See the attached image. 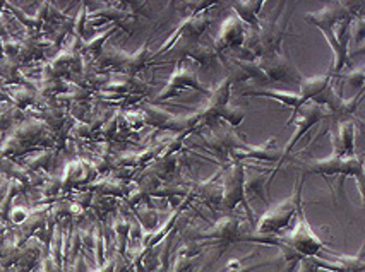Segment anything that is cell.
<instances>
[{
	"instance_id": "cell-17",
	"label": "cell",
	"mask_w": 365,
	"mask_h": 272,
	"mask_svg": "<svg viewBox=\"0 0 365 272\" xmlns=\"http://www.w3.org/2000/svg\"><path fill=\"white\" fill-rule=\"evenodd\" d=\"M355 134H357L355 120L334 122V129L331 132V144H333L331 155L338 156V158H350V156H355Z\"/></svg>"
},
{
	"instance_id": "cell-21",
	"label": "cell",
	"mask_w": 365,
	"mask_h": 272,
	"mask_svg": "<svg viewBox=\"0 0 365 272\" xmlns=\"http://www.w3.org/2000/svg\"><path fill=\"white\" fill-rule=\"evenodd\" d=\"M271 171H254V173H247L245 170V182H244V189L245 195H256L259 197L263 202H270V197H268V187L271 185Z\"/></svg>"
},
{
	"instance_id": "cell-20",
	"label": "cell",
	"mask_w": 365,
	"mask_h": 272,
	"mask_svg": "<svg viewBox=\"0 0 365 272\" xmlns=\"http://www.w3.org/2000/svg\"><path fill=\"white\" fill-rule=\"evenodd\" d=\"M230 7L233 9V14L240 19L242 22L245 24V28L251 29V31H256L259 29L261 26V9L264 7L263 0H257V2H230Z\"/></svg>"
},
{
	"instance_id": "cell-1",
	"label": "cell",
	"mask_w": 365,
	"mask_h": 272,
	"mask_svg": "<svg viewBox=\"0 0 365 272\" xmlns=\"http://www.w3.org/2000/svg\"><path fill=\"white\" fill-rule=\"evenodd\" d=\"M302 176L307 175H321L326 180L331 176H341V187L345 178H353L359 187L360 197L364 201V159L360 156H350V158H338V156H328L322 159H302L301 161Z\"/></svg>"
},
{
	"instance_id": "cell-12",
	"label": "cell",
	"mask_w": 365,
	"mask_h": 272,
	"mask_svg": "<svg viewBox=\"0 0 365 272\" xmlns=\"http://www.w3.org/2000/svg\"><path fill=\"white\" fill-rule=\"evenodd\" d=\"M256 62L266 76L268 83L285 84L288 91H297L298 86H301L303 76L283 52L275 53L271 57H264V59L256 60Z\"/></svg>"
},
{
	"instance_id": "cell-22",
	"label": "cell",
	"mask_w": 365,
	"mask_h": 272,
	"mask_svg": "<svg viewBox=\"0 0 365 272\" xmlns=\"http://www.w3.org/2000/svg\"><path fill=\"white\" fill-rule=\"evenodd\" d=\"M333 83L331 76L326 72L324 76H316V78H303L301 86H298L297 93L302 98L303 103L312 101L314 98L319 96L329 84Z\"/></svg>"
},
{
	"instance_id": "cell-4",
	"label": "cell",
	"mask_w": 365,
	"mask_h": 272,
	"mask_svg": "<svg viewBox=\"0 0 365 272\" xmlns=\"http://www.w3.org/2000/svg\"><path fill=\"white\" fill-rule=\"evenodd\" d=\"M245 170H247V163L244 161H233L225 168L221 175V210L225 214L235 213L237 208H242L247 214V220L252 224H256L254 213H252L251 206H249V199L245 195L244 182H245Z\"/></svg>"
},
{
	"instance_id": "cell-5",
	"label": "cell",
	"mask_w": 365,
	"mask_h": 272,
	"mask_svg": "<svg viewBox=\"0 0 365 272\" xmlns=\"http://www.w3.org/2000/svg\"><path fill=\"white\" fill-rule=\"evenodd\" d=\"M252 229L249 228L247 223L237 216L235 213L225 214L220 221H216L211 228L202 229L199 233H187V241H207V243L221 245L225 250L228 245L232 243H245V240L251 236Z\"/></svg>"
},
{
	"instance_id": "cell-16",
	"label": "cell",
	"mask_w": 365,
	"mask_h": 272,
	"mask_svg": "<svg viewBox=\"0 0 365 272\" xmlns=\"http://www.w3.org/2000/svg\"><path fill=\"white\" fill-rule=\"evenodd\" d=\"M245 38H247V28L244 22L238 19L235 14H230L228 17L220 24L216 36L211 41L218 55L223 57V52L226 50H237L244 45Z\"/></svg>"
},
{
	"instance_id": "cell-3",
	"label": "cell",
	"mask_w": 365,
	"mask_h": 272,
	"mask_svg": "<svg viewBox=\"0 0 365 272\" xmlns=\"http://www.w3.org/2000/svg\"><path fill=\"white\" fill-rule=\"evenodd\" d=\"M220 6L221 3L218 2H205V6L187 14V16L177 24L174 31L168 34L165 43L158 48V52L149 55V65L153 64L155 59L165 55V53L174 47L175 43H179L180 40H201L207 31V28L213 24V10L218 9Z\"/></svg>"
},
{
	"instance_id": "cell-23",
	"label": "cell",
	"mask_w": 365,
	"mask_h": 272,
	"mask_svg": "<svg viewBox=\"0 0 365 272\" xmlns=\"http://www.w3.org/2000/svg\"><path fill=\"white\" fill-rule=\"evenodd\" d=\"M132 214H134V217L137 220V223L141 224V228H143L144 235H149V233L156 231V229H158L161 226L160 209L153 208L151 202H148V204H141V206H137V208H134Z\"/></svg>"
},
{
	"instance_id": "cell-18",
	"label": "cell",
	"mask_w": 365,
	"mask_h": 272,
	"mask_svg": "<svg viewBox=\"0 0 365 272\" xmlns=\"http://www.w3.org/2000/svg\"><path fill=\"white\" fill-rule=\"evenodd\" d=\"M314 264L317 266L319 271L328 272H364L365 269V257H364V247L357 255H336L334 260H324L319 257H312Z\"/></svg>"
},
{
	"instance_id": "cell-6",
	"label": "cell",
	"mask_w": 365,
	"mask_h": 272,
	"mask_svg": "<svg viewBox=\"0 0 365 272\" xmlns=\"http://www.w3.org/2000/svg\"><path fill=\"white\" fill-rule=\"evenodd\" d=\"M295 217H297V221H295V226L290 231L280 233V235L273 236V238L290 247L291 250H295L302 257H317L319 252L329 250L324 241L319 238L317 233L314 231L309 221H307L305 213H303V204L301 206Z\"/></svg>"
},
{
	"instance_id": "cell-15",
	"label": "cell",
	"mask_w": 365,
	"mask_h": 272,
	"mask_svg": "<svg viewBox=\"0 0 365 272\" xmlns=\"http://www.w3.org/2000/svg\"><path fill=\"white\" fill-rule=\"evenodd\" d=\"M276 143L278 139L276 137H271L270 141L263 144H247L244 149H237L235 152H232L230 156V163L233 161H249V159H257V161H268V163H275V168L271 170V180L273 176L280 171L283 164V155L282 149L276 148Z\"/></svg>"
},
{
	"instance_id": "cell-25",
	"label": "cell",
	"mask_w": 365,
	"mask_h": 272,
	"mask_svg": "<svg viewBox=\"0 0 365 272\" xmlns=\"http://www.w3.org/2000/svg\"><path fill=\"white\" fill-rule=\"evenodd\" d=\"M365 40V16L359 14L350 22V41L359 52H362V43Z\"/></svg>"
},
{
	"instance_id": "cell-19",
	"label": "cell",
	"mask_w": 365,
	"mask_h": 272,
	"mask_svg": "<svg viewBox=\"0 0 365 272\" xmlns=\"http://www.w3.org/2000/svg\"><path fill=\"white\" fill-rule=\"evenodd\" d=\"M242 96H257V98H271L276 101L283 103L288 108H291V115H295L302 108L305 103L298 96L297 91H285V90H259V87H247L242 91Z\"/></svg>"
},
{
	"instance_id": "cell-28",
	"label": "cell",
	"mask_w": 365,
	"mask_h": 272,
	"mask_svg": "<svg viewBox=\"0 0 365 272\" xmlns=\"http://www.w3.org/2000/svg\"><path fill=\"white\" fill-rule=\"evenodd\" d=\"M288 272H321V271H319L316 264H314L312 257H302V259L298 260L297 266H295L294 269L288 271Z\"/></svg>"
},
{
	"instance_id": "cell-10",
	"label": "cell",
	"mask_w": 365,
	"mask_h": 272,
	"mask_svg": "<svg viewBox=\"0 0 365 272\" xmlns=\"http://www.w3.org/2000/svg\"><path fill=\"white\" fill-rule=\"evenodd\" d=\"M167 53H172V59L163 64L174 62V59L175 62L177 60H191V62L198 65V67L211 69L218 62H225L223 57L216 53L213 43L202 40V38L201 40H180L179 43H175ZM167 53H165V55H167Z\"/></svg>"
},
{
	"instance_id": "cell-11",
	"label": "cell",
	"mask_w": 365,
	"mask_h": 272,
	"mask_svg": "<svg viewBox=\"0 0 365 272\" xmlns=\"http://www.w3.org/2000/svg\"><path fill=\"white\" fill-rule=\"evenodd\" d=\"M362 2H328L322 9L305 14V21L314 24L319 31H333L340 22L362 14Z\"/></svg>"
},
{
	"instance_id": "cell-24",
	"label": "cell",
	"mask_w": 365,
	"mask_h": 272,
	"mask_svg": "<svg viewBox=\"0 0 365 272\" xmlns=\"http://www.w3.org/2000/svg\"><path fill=\"white\" fill-rule=\"evenodd\" d=\"M256 255H259V250L251 252V254L245 255L244 259H230L220 272H254L257 269H263V267L278 266V264H282V257H275V259L264 260V262L249 264V266H245V262H247V260L251 259V257H256Z\"/></svg>"
},
{
	"instance_id": "cell-14",
	"label": "cell",
	"mask_w": 365,
	"mask_h": 272,
	"mask_svg": "<svg viewBox=\"0 0 365 272\" xmlns=\"http://www.w3.org/2000/svg\"><path fill=\"white\" fill-rule=\"evenodd\" d=\"M232 87L233 83L232 79L226 76L225 79L214 87V91H211L209 96H207L206 103L202 106H199V110H195V118H198V127H195V132L201 130L202 127H214L220 120V115L223 106H226L230 103V94H232Z\"/></svg>"
},
{
	"instance_id": "cell-13",
	"label": "cell",
	"mask_w": 365,
	"mask_h": 272,
	"mask_svg": "<svg viewBox=\"0 0 365 272\" xmlns=\"http://www.w3.org/2000/svg\"><path fill=\"white\" fill-rule=\"evenodd\" d=\"M326 118H329L328 110H326L324 106L317 105V103H314V101L305 103V105H303L297 113L291 115L290 120H288V125L294 124L295 125V132L291 134V137H290V139H288V143L285 144V148L282 149L283 163H285L288 156H290L291 149L295 148V144H297L298 141H301L302 137L305 136V134L314 127V125L321 124V122L326 120Z\"/></svg>"
},
{
	"instance_id": "cell-2",
	"label": "cell",
	"mask_w": 365,
	"mask_h": 272,
	"mask_svg": "<svg viewBox=\"0 0 365 272\" xmlns=\"http://www.w3.org/2000/svg\"><path fill=\"white\" fill-rule=\"evenodd\" d=\"M303 182H305V176H301L298 182H295L294 194H291L290 197H287L285 201L273 206V208L268 209L266 213L257 220L252 236H276L290 226L302 206Z\"/></svg>"
},
{
	"instance_id": "cell-26",
	"label": "cell",
	"mask_w": 365,
	"mask_h": 272,
	"mask_svg": "<svg viewBox=\"0 0 365 272\" xmlns=\"http://www.w3.org/2000/svg\"><path fill=\"white\" fill-rule=\"evenodd\" d=\"M218 117H220V120L225 122L226 125H230L232 129H237L238 125L244 122L245 112L240 108V106H235V105H232V103H228L226 106H223Z\"/></svg>"
},
{
	"instance_id": "cell-7",
	"label": "cell",
	"mask_w": 365,
	"mask_h": 272,
	"mask_svg": "<svg viewBox=\"0 0 365 272\" xmlns=\"http://www.w3.org/2000/svg\"><path fill=\"white\" fill-rule=\"evenodd\" d=\"M184 90L199 91V93L207 94V96H209L211 93L206 86H202L201 79H199V67L195 64H192L191 60H177L174 72H172V76L168 78L163 90L148 103L156 105V103L167 101V99L177 96V94Z\"/></svg>"
},
{
	"instance_id": "cell-27",
	"label": "cell",
	"mask_w": 365,
	"mask_h": 272,
	"mask_svg": "<svg viewBox=\"0 0 365 272\" xmlns=\"http://www.w3.org/2000/svg\"><path fill=\"white\" fill-rule=\"evenodd\" d=\"M365 67L364 64H359L357 67H350V71L347 74H340L338 78L343 80V84H341V87L345 86V84H348V86L352 87H359V91L364 90V79H365Z\"/></svg>"
},
{
	"instance_id": "cell-8",
	"label": "cell",
	"mask_w": 365,
	"mask_h": 272,
	"mask_svg": "<svg viewBox=\"0 0 365 272\" xmlns=\"http://www.w3.org/2000/svg\"><path fill=\"white\" fill-rule=\"evenodd\" d=\"M137 108L143 112L144 125L160 130V132H170V134H182V132H195L198 127V118L195 113L189 115H174L167 110L158 108L156 105L148 103V99L137 105Z\"/></svg>"
},
{
	"instance_id": "cell-9",
	"label": "cell",
	"mask_w": 365,
	"mask_h": 272,
	"mask_svg": "<svg viewBox=\"0 0 365 272\" xmlns=\"http://www.w3.org/2000/svg\"><path fill=\"white\" fill-rule=\"evenodd\" d=\"M202 141L207 151L216 156L221 166H228L232 152H235L237 149H244L249 144L244 137H240V134L235 132V129L226 125L225 122H218L214 127H211L209 134L202 136Z\"/></svg>"
}]
</instances>
